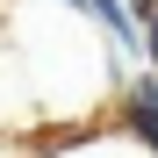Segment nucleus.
I'll list each match as a JSON object with an SVG mask.
<instances>
[{"label":"nucleus","mask_w":158,"mask_h":158,"mask_svg":"<svg viewBox=\"0 0 158 158\" xmlns=\"http://www.w3.org/2000/svg\"><path fill=\"white\" fill-rule=\"evenodd\" d=\"M122 129H129V137L158 158V79H151V72L122 86Z\"/></svg>","instance_id":"nucleus-1"},{"label":"nucleus","mask_w":158,"mask_h":158,"mask_svg":"<svg viewBox=\"0 0 158 158\" xmlns=\"http://www.w3.org/2000/svg\"><path fill=\"white\" fill-rule=\"evenodd\" d=\"M144 65H151V79H158V15H144Z\"/></svg>","instance_id":"nucleus-2"},{"label":"nucleus","mask_w":158,"mask_h":158,"mask_svg":"<svg viewBox=\"0 0 158 158\" xmlns=\"http://www.w3.org/2000/svg\"><path fill=\"white\" fill-rule=\"evenodd\" d=\"M122 7H129V15L144 22V15H158V0H122Z\"/></svg>","instance_id":"nucleus-3"},{"label":"nucleus","mask_w":158,"mask_h":158,"mask_svg":"<svg viewBox=\"0 0 158 158\" xmlns=\"http://www.w3.org/2000/svg\"><path fill=\"white\" fill-rule=\"evenodd\" d=\"M65 7H72V15H86V0H65Z\"/></svg>","instance_id":"nucleus-4"}]
</instances>
